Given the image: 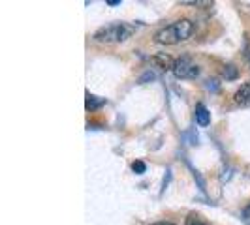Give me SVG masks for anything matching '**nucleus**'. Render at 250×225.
<instances>
[{"instance_id": "1", "label": "nucleus", "mask_w": 250, "mask_h": 225, "mask_svg": "<svg viewBox=\"0 0 250 225\" xmlns=\"http://www.w3.org/2000/svg\"><path fill=\"white\" fill-rule=\"evenodd\" d=\"M194 32V23L190 19H179L173 25L164 26L162 30H158L154 34V41L162 43V45H175L181 41H187Z\"/></svg>"}, {"instance_id": "2", "label": "nucleus", "mask_w": 250, "mask_h": 225, "mask_svg": "<svg viewBox=\"0 0 250 225\" xmlns=\"http://www.w3.org/2000/svg\"><path fill=\"white\" fill-rule=\"evenodd\" d=\"M136 32V26L128 23H115V25L102 26L100 30L94 32V41L98 43H123Z\"/></svg>"}, {"instance_id": "3", "label": "nucleus", "mask_w": 250, "mask_h": 225, "mask_svg": "<svg viewBox=\"0 0 250 225\" xmlns=\"http://www.w3.org/2000/svg\"><path fill=\"white\" fill-rule=\"evenodd\" d=\"M173 74L179 79H196L200 75V68H198V64L194 62L190 56H181V58L175 60Z\"/></svg>"}, {"instance_id": "4", "label": "nucleus", "mask_w": 250, "mask_h": 225, "mask_svg": "<svg viewBox=\"0 0 250 225\" xmlns=\"http://www.w3.org/2000/svg\"><path fill=\"white\" fill-rule=\"evenodd\" d=\"M233 100H235V103L241 105V107H250V81L245 83V85L235 92Z\"/></svg>"}, {"instance_id": "5", "label": "nucleus", "mask_w": 250, "mask_h": 225, "mask_svg": "<svg viewBox=\"0 0 250 225\" xmlns=\"http://www.w3.org/2000/svg\"><path fill=\"white\" fill-rule=\"evenodd\" d=\"M152 62L156 64L158 68H162V70H173V68H175V60H173L169 55H166V53L154 55V56H152Z\"/></svg>"}, {"instance_id": "6", "label": "nucleus", "mask_w": 250, "mask_h": 225, "mask_svg": "<svg viewBox=\"0 0 250 225\" xmlns=\"http://www.w3.org/2000/svg\"><path fill=\"white\" fill-rule=\"evenodd\" d=\"M196 122L200 126H209L211 122V112L207 111V107L203 103H198V107H196Z\"/></svg>"}, {"instance_id": "7", "label": "nucleus", "mask_w": 250, "mask_h": 225, "mask_svg": "<svg viewBox=\"0 0 250 225\" xmlns=\"http://www.w3.org/2000/svg\"><path fill=\"white\" fill-rule=\"evenodd\" d=\"M222 74H224L226 79H235V77H237V68L229 64V66H226L224 72H222Z\"/></svg>"}, {"instance_id": "8", "label": "nucleus", "mask_w": 250, "mask_h": 225, "mask_svg": "<svg viewBox=\"0 0 250 225\" xmlns=\"http://www.w3.org/2000/svg\"><path fill=\"white\" fill-rule=\"evenodd\" d=\"M132 169H134V173H138V175H143L147 167H145V163H143V162H134V163H132Z\"/></svg>"}, {"instance_id": "9", "label": "nucleus", "mask_w": 250, "mask_h": 225, "mask_svg": "<svg viewBox=\"0 0 250 225\" xmlns=\"http://www.w3.org/2000/svg\"><path fill=\"white\" fill-rule=\"evenodd\" d=\"M198 216H194V214H190V218L187 220V225H207V224H203V222H198L196 220Z\"/></svg>"}, {"instance_id": "10", "label": "nucleus", "mask_w": 250, "mask_h": 225, "mask_svg": "<svg viewBox=\"0 0 250 225\" xmlns=\"http://www.w3.org/2000/svg\"><path fill=\"white\" fill-rule=\"evenodd\" d=\"M152 225H175V224H169V222H158V224H152Z\"/></svg>"}]
</instances>
